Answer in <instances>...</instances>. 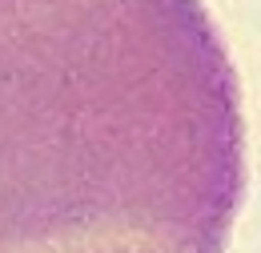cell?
Instances as JSON below:
<instances>
[{"label": "cell", "instance_id": "1", "mask_svg": "<svg viewBox=\"0 0 261 253\" xmlns=\"http://www.w3.org/2000/svg\"><path fill=\"white\" fill-rule=\"evenodd\" d=\"M245 193L237 72L185 0H0V253H221Z\"/></svg>", "mask_w": 261, "mask_h": 253}]
</instances>
